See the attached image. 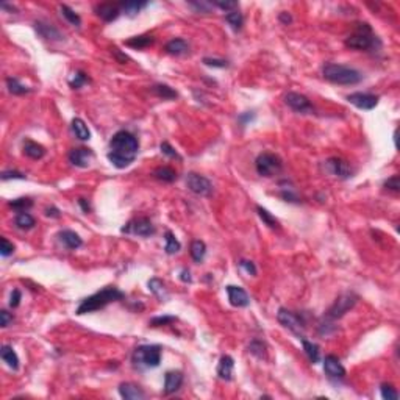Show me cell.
<instances>
[{
    "label": "cell",
    "mask_w": 400,
    "mask_h": 400,
    "mask_svg": "<svg viewBox=\"0 0 400 400\" xmlns=\"http://www.w3.org/2000/svg\"><path fill=\"white\" fill-rule=\"evenodd\" d=\"M121 232L149 238V236L155 235V225L152 224V221H150L149 217H136V219H132V221H128L127 225L122 227Z\"/></svg>",
    "instance_id": "9"
},
{
    "label": "cell",
    "mask_w": 400,
    "mask_h": 400,
    "mask_svg": "<svg viewBox=\"0 0 400 400\" xmlns=\"http://www.w3.org/2000/svg\"><path fill=\"white\" fill-rule=\"evenodd\" d=\"M21 299H22V294L19 289H14V291L11 293V297H9V306L11 308H17L19 303H21Z\"/></svg>",
    "instance_id": "54"
},
{
    "label": "cell",
    "mask_w": 400,
    "mask_h": 400,
    "mask_svg": "<svg viewBox=\"0 0 400 400\" xmlns=\"http://www.w3.org/2000/svg\"><path fill=\"white\" fill-rule=\"evenodd\" d=\"M225 22L232 27L233 32H239V30L243 28L244 17H243L241 13H239V9H235V11H230V13L225 14Z\"/></svg>",
    "instance_id": "37"
},
{
    "label": "cell",
    "mask_w": 400,
    "mask_h": 400,
    "mask_svg": "<svg viewBox=\"0 0 400 400\" xmlns=\"http://www.w3.org/2000/svg\"><path fill=\"white\" fill-rule=\"evenodd\" d=\"M325 166L328 169V172H332L335 177L338 178H349L352 175V171H350V166L344 161V159L338 158V156H333V158H328L325 161Z\"/></svg>",
    "instance_id": "14"
},
{
    "label": "cell",
    "mask_w": 400,
    "mask_h": 400,
    "mask_svg": "<svg viewBox=\"0 0 400 400\" xmlns=\"http://www.w3.org/2000/svg\"><path fill=\"white\" fill-rule=\"evenodd\" d=\"M277 319H278V322L282 324L285 328H288L291 333H294L296 336H299V339L303 338L305 322L296 313L289 311V309H286V308H280L278 313H277Z\"/></svg>",
    "instance_id": "8"
},
{
    "label": "cell",
    "mask_w": 400,
    "mask_h": 400,
    "mask_svg": "<svg viewBox=\"0 0 400 400\" xmlns=\"http://www.w3.org/2000/svg\"><path fill=\"white\" fill-rule=\"evenodd\" d=\"M6 86H8V91L14 94V96H24L27 93L32 91V88H28L25 85H22L21 82H19L17 78L14 77H8L6 78Z\"/></svg>",
    "instance_id": "33"
},
{
    "label": "cell",
    "mask_w": 400,
    "mask_h": 400,
    "mask_svg": "<svg viewBox=\"0 0 400 400\" xmlns=\"http://www.w3.org/2000/svg\"><path fill=\"white\" fill-rule=\"evenodd\" d=\"M280 197H282L285 202H289V203H299L300 202L299 196L293 191L291 188H285L283 191H280Z\"/></svg>",
    "instance_id": "47"
},
{
    "label": "cell",
    "mask_w": 400,
    "mask_h": 400,
    "mask_svg": "<svg viewBox=\"0 0 400 400\" xmlns=\"http://www.w3.org/2000/svg\"><path fill=\"white\" fill-rule=\"evenodd\" d=\"M152 93L159 97V99H163V100H174L178 97V94L174 91V89L171 86H167V85H163V83H156L152 86Z\"/></svg>",
    "instance_id": "29"
},
{
    "label": "cell",
    "mask_w": 400,
    "mask_h": 400,
    "mask_svg": "<svg viewBox=\"0 0 400 400\" xmlns=\"http://www.w3.org/2000/svg\"><path fill=\"white\" fill-rule=\"evenodd\" d=\"M225 289H227V294H228L230 303H232L233 306H238V308L249 306V303H250V297H249V294L244 291V289H243L241 286L228 285Z\"/></svg>",
    "instance_id": "15"
},
{
    "label": "cell",
    "mask_w": 400,
    "mask_h": 400,
    "mask_svg": "<svg viewBox=\"0 0 400 400\" xmlns=\"http://www.w3.org/2000/svg\"><path fill=\"white\" fill-rule=\"evenodd\" d=\"M71 127H72L74 135L80 139V141H88V139H91V132H89V128L85 124L83 119H80V117L72 119Z\"/></svg>",
    "instance_id": "26"
},
{
    "label": "cell",
    "mask_w": 400,
    "mask_h": 400,
    "mask_svg": "<svg viewBox=\"0 0 400 400\" xmlns=\"http://www.w3.org/2000/svg\"><path fill=\"white\" fill-rule=\"evenodd\" d=\"M77 203L80 205V208H82L85 213H89V211H91V205H89V202H88L86 199H78V200H77Z\"/></svg>",
    "instance_id": "59"
},
{
    "label": "cell",
    "mask_w": 400,
    "mask_h": 400,
    "mask_svg": "<svg viewBox=\"0 0 400 400\" xmlns=\"http://www.w3.org/2000/svg\"><path fill=\"white\" fill-rule=\"evenodd\" d=\"M11 322H13V316L9 314L6 309H2V311H0V325L5 328V327H8L9 324H11Z\"/></svg>",
    "instance_id": "55"
},
{
    "label": "cell",
    "mask_w": 400,
    "mask_h": 400,
    "mask_svg": "<svg viewBox=\"0 0 400 400\" xmlns=\"http://www.w3.org/2000/svg\"><path fill=\"white\" fill-rule=\"evenodd\" d=\"M59 11H61L63 17L71 25H74V27H80V25H82V19H80V16L74 11L72 8H69L67 5H61V6H59Z\"/></svg>",
    "instance_id": "41"
},
{
    "label": "cell",
    "mask_w": 400,
    "mask_h": 400,
    "mask_svg": "<svg viewBox=\"0 0 400 400\" xmlns=\"http://www.w3.org/2000/svg\"><path fill=\"white\" fill-rule=\"evenodd\" d=\"M233 367H235V361L230 355H224L221 359H219L217 364V375L224 382H230L233 378Z\"/></svg>",
    "instance_id": "22"
},
{
    "label": "cell",
    "mask_w": 400,
    "mask_h": 400,
    "mask_svg": "<svg viewBox=\"0 0 400 400\" xmlns=\"http://www.w3.org/2000/svg\"><path fill=\"white\" fill-rule=\"evenodd\" d=\"M186 186L191 193L202 197H208L213 194V183L206 177L196 172H189L186 175Z\"/></svg>",
    "instance_id": "10"
},
{
    "label": "cell",
    "mask_w": 400,
    "mask_h": 400,
    "mask_svg": "<svg viewBox=\"0 0 400 400\" xmlns=\"http://www.w3.org/2000/svg\"><path fill=\"white\" fill-rule=\"evenodd\" d=\"M24 155L32 158V159H41L46 155V149L41 144L27 139V141L24 143Z\"/></svg>",
    "instance_id": "25"
},
{
    "label": "cell",
    "mask_w": 400,
    "mask_h": 400,
    "mask_svg": "<svg viewBox=\"0 0 400 400\" xmlns=\"http://www.w3.org/2000/svg\"><path fill=\"white\" fill-rule=\"evenodd\" d=\"M213 6H217L219 9H222L225 13H230V11H235V9L239 8V3L235 2V0H217V2H213Z\"/></svg>",
    "instance_id": "46"
},
{
    "label": "cell",
    "mask_w": 400,
    "mask_h": 400,
    "mask_svg": "<svg viewBox=\"0 0 400 400\" xmlns=\"http://www.w3.org/2000/svg\"><path fill=\"white\" fill-rule=\"evenodd\" d=\"M46 216H49V217H59V209L55 208V206L46 208Z\"/></svg>",
    "instance_id": "61"
},
{
    "label": "cell",
    "mask_w": 400,
    "mask_h": 400,
    "mask_svg": "<svg viewBox=\"0 0 400 400\" xmlns=\"http://www.w3.org/2000/svg\"><path fill=\"white\" fill-rule=\"evenodd\" d=\"M256 213H258V216H259V219H261V221L269 227V228H272V230H278L280 228V222L277 221V219L267 211L266 208H263V206H256Z\"/></svg>",
    "instance_id": "39"
},
{
    "label": "cell",
    "mask_w": 400,
    "mask_h": 400,
    "mask_svg": "<svg viewBox=\"0 0 400 400\" xmlns=\"http://www.w3.org/2000/svg\"><path fill=\"white\" fill-rule=\"evenodd\" d=\"M385 189H389V191H394V193H399L400 191V178L399 175H393L389 177L386 182H385Z\"/></svg>",
    "instance_id": "50"
},
{
    "label": "cell",
    "mask_w": 400,
    "mask_h": 400,
    "mask_svg": "<svg viewBox=\"0 0 400 400\" xmlns=\"http://www.w3.org/2000/svg\"><path fill=\"white\" fill-rule=\"evenodd\" d=\"M164 239H166V253L167 255H175L180 252V249H182V244H180V241L175 238V235L171 232V230H167V232L164 233Z\"/></svg>",
    "instance_id": "35"
},
{
    "label": "cell",
    "mask_w": 400,
    "mask_h": 400,
    "mask_svg": "<svg viewBox=\"0 0 400 400\" xmlns=\"http://www.w3.org/2000/svg\"><path fill=\"white\" fill-rule=\"evenodd\" d=\"M302 341V346H303V350H305V353L308 356V359L311 361L313 364L319 363L321 361V350H319V346L311 343V341H306L305 338L300 339Z\"/></svg>",
    "instance_id": "28"
},
{
    "label": "cell",
    "mask_w": 400,
    "mask_h": 400,
    "mask_svg": "<svg viewBox=\"0 0 400 400\" xmlns=\"http://www.w3.org/2000/svg\"><path fill=\"white\" fill-rule=\"evenodd\" d=\"M347 102L364 111H371L378 105V97L369 93H353L347 96Z\"/></svg>",
    "instance_id": "12"
},
{
    "label": "cell",
    "mask_w": 400,
    "mask_h": 400,
    "mask_svg": "<svg viewBox=\"0 0 400 400\" xmlns=\"http://www.w3.org/2000/svg\"><path fill=\"white\" fill-rule=\"evenodd\" d=\"M177 321L175 316H156L153 319H150V325L152 327H163V325H171Z\"/></svg>",
    "instance_id": "45"
},
{
    "label": "cell",
    "mask_w": 400,
    "mask_h": 400,
    "mask_svg": "<svg viewBox=\"0 0 400 400\" xmlns=\"http://www.w3.org/2000/svg\"><path fill=\"white\" fill-rule=\"evenodd\" d=\"M285 103L293 109V111L299 113V114H313L314 108L311 105V102L308 100V97H305L303 94L299 93H288L285 96Z\"/></svg>",
    "instance_id": "11"
},
{
    "label": "cell",
    "mask_w": 400,
    "mask_h": 400,
    "mask_svg": "<svg viewBox=\"0 0 400 400\" xmlns=\"http://www.w3.org/2000/svg\"><path fill=\"white\" fill-rule=\"evenodd\" d=\"M203 64L209 67H219V69L228 67L227 59H217V58H203Z\"/></svg>",
    "instance_id": "51"
},
{
    "label": "cell",
    "mask_w": 400,
    "mask_h": 400,
    "mask_svg": "<svg viewBox=\"0 0 400 400\" xmlns=\"http://www.w3.org/2000/svg\"><path fill=\"white\" fill-rule=\"evenodd\" d=\"M253 119H255V113H252V111L249 113V111H247V113H243L241 116H239V117H238V121H239V124H241L243 127H246L249 122H252Z\"/></svg>",
    "instance_id": "56"
},
{
    "label": "cell",
    "mask_w": 400,
    "mask_h": 400,
    "mask_svg": "<svg viewBox=\"0 0 400 400\" xmlns=\"http://www.w3.org/2000/svg\"><path fill=\"white\" fill-rule=\"evenodd\" d=\"M346 46L353 50H372L380 46V41L369 24H358L356 32L346 39Z\"/></svg>",
    "instance_id": "4"
},
{
    "label": "cell",
    "mask_w": 400,
    "mask_h": 400,
    "mask_svg": "<svg viewBox=\"0 0 400 400\" xmlns=\"http://www.w3.org/2000/svg\"><path fill=\"white\" fill-rule=\"evenodd\" d=\"M358 302V296L355 293H344L339 296L333 305L328 308L327 311V319H332V321H336V319H341L347 311H350Z\"/></svg>",
    "instance_id": "7"
},
{
    "label": "cell",
    "mask_w": 400,
    "mask_h": 400,
    "mask_svg": "<svg viewBox=\"0 0 400 400\" xmlns=\"http://www.w3.org/2000/svg\"><path fill=\"white\" fill-rule=\"evenodd\" d=\"M96 14L105 22H113L121 14V6L113 3H100L96 6Z\"/></svg>",
    "instance_id": "19"
},
{
    "label": "cell",
    "mask_w": 400,
    "mask_h": 400,
    "mask_svg": "<svg viewBox=\"0 0 400 400\" xmlns=\"http://www.w3.org/2000/svg\"><path fill=\"white\" fill-rule=\"evenodd\" d=\"M324 371L330 378H344L346 369L339 361V358L335 355H327L324 358Z\"/></svg>",
    "instance_id": "16"
},
{
    "label": "cell",
    "mask_w": 400,
    "mask_h": 400,
    "mask_svg": "<svg viewBox=\"0 0 400 400\" xmlns=\"http://www.w3.org/2000/svg\"><path fill=\"white\" fill-rule=\"evenodd\" d=\"M13 252H14L13 243H9L6 238L0 239V255H2V256H9Z\"/></svg>",
    "instance_id": "48"
},
{
    "label": "cell",
    "mask_w": 400,
    "mask_h": 400,
    "mask_svg": "<svg viewBox=\"0 0 400 400\" xmlns=\"http://www.w3.org/2000/svg\"><path fill=\"white\" fill-rule=\"evenodd\" d=\"M14 224L17 228H21V230H30V228H33L36 225V221H35V217L27 213V211H22V213H17L16 217H14Z\"/></svg>",
    "instance_id": "31"
},
{
    "label": "cell",
    "mask_w": 400,
    "mask_h": 400,
    "mask_svg": "<svg viewBox=\"0 0 400 400\" xmlns=\"http://www.w3.org/2000/svg\"><path fill=\"white\" fill-rule=\"evenodd\" d=\"M139 150V143L127 130H121L113 135L111 141H109V150H108V159L114 167L117 169H125L132 164Z\"/></svg>",
    "instance_id": "1"
},
{
    "label": "cell",
    "mask_w": 400,
    "mask_h": 400,
    "mask_svg": "<svg viewBox=\"0 0 400 400\" xmlns=\"http://www.w3.org/2000/svg\"><path fill=\"white\" fill-rule=\"evenodd\" d=\"M0 8H3V9H8V11H17L16 9V6H13V5H8V3H0Z\"/></svg>",
    "instance_id": "62"
},
{
    "label": "cell",
    "mask_w": 400,
    "mask_h": 400,
    "mask_svg": "<svg viewBox=\"0 0 400 400\" xmlns=\"http://www.w3.org/2000/svg\"><path fill=\"white\" fill-rule=\"evenodd\" d=\"M180 280L185 283H191L193 278H191V274H189L188 269H182V272H180Z\"/></svg>",
    "instance_id": "60"
},
{
    "label": "cell",
    "mask_w": 400,
    "mask_h": 400,
    "mask_svg": "<svg viewBox=\"0 0 400 400\" xmlns=\"http://www.w3.org/2000/svg\"><path fill=\"white\" fill-rule=\"evenodd\" d=\"M147 6V2H138V0H130V2H122L121 3V9L130 17H135L139 14L143 8Z\"/></svg>",
    "instance_id": "32"
},
{
    "label": "cell",
    "mask_w": 400,
    "mask_h": 400,
    "mask_svg": "<svg viewBox=\"0 0 400 400\" xmlns=\"http://www.w3.org/2000/svg\"><path fill=\"white\" fill-rule=\"evenodd\" d=\"M239 267L244 269L249 275H252V277L256 275V266L253 264V261H249V259H241V261H239Z\"/></svg>",
    "instance_id": "52"
},
{
    "label": "cell",
    "mask_w": 400,
    "mask_h": 400,
    "mask_svg": "<svg viewBox=\"0 0 400 400\" xmlns=\"http://www.w3.org/2000/svg\"><path fill=\"white\" fill-rule=\"evenodd\" d=\"M119 394H121V397L125 399V400H141V399L146 397L141 386H138L135 383H130V382H125V383L119 385Z\"/></svg>",
    "instance_id": "20"
},
{
    "label": "cell",
    "mask_w": 400,
    "mask_h": 400,
    "mask_svg": "<svg viewBox=\"0 0 400 400\" xmlns=\"http://www.w3.org/2000/svg\"><path fill=\"white\" fill-rule=\"evenodd\" d=\"M380 394L385 400H397L399 399V393L396 391V388L393 385H388V383H383L380 386Z\"/></svg>",
    "instance_id": "44"
},
{
    "label": "cell",
    "mask_w": 400,
    "mask_h": 400,
    "mask_svg": "<svg viewBox=\"0 0 400 400\" xmlns=\"http://www.w3.org/2000/svg\"><path fill=\"white\" fill-rule=\"evenodd\" d=\"M125 299V294L116 286H106L103 289H100L96 294L89 296L82 300V303L77 308V314H86V313H93L97 309H102L106 305L117 302V300Z\"/></svg>",
    "instance_id": "2"
},
{
    "label": "cell",
    "mask_w": 400,
    "mask_h": 400,
    "mask_svg": "<svg viewBox=\"0 0 400 400\" xmlns=\"http://www.w3.org/2000/svg\"><path fill=\"white\" fill-rule=\"evenodd\" d=\"M153 177L159 182H164V183H172L177 180V172L174 171L172 167H167V166H163V167H156L153 171Z\"/></svg>",
    "instance_id": "30"
},
{
    "label": "cell",
    "mask_w": 400,
    "mask_h": 400,
    "mask_svg": "<svg viewBox=\"0 0 400 400\" xmlns=\"http://www.w3.org/2000/svg\"><path fill=\"white\" fill-rule=\"evenodd\" d=\"M149 291L152 293L156 299L159 300H167L169 299V293H167V289H166V285L163 283V280H159V278H152V280H149Z\"/></svg>",
    "instance_id": "24"
},
{
    "label": "cell",
    "mask_w": 400,
    "mask_h": 400,
    "mask_svg": "<svg viewBox=\"0 0 400 400\" xmlns=\"http://www.w3.org/2000/svg\"><path fill=\"white\" fill-rule=\"evenodd\" d=\"M94 158V152L91 149H86V147H78V149H72L71 152H69V161H71L75 167H88L91 164Z\"/></svg>",
    "instance_id": "13"
},
{
    "label": "cell",
    "mask_w": 400,
    "mask_h": 400,
    "mask_svg": "<svg viewBox=\"0 0 400 400\" xmlns=\"http://www.w3.org/2000/svg\"><path fill=\"white\" fill-rule=\"evenodd\" d=\"M196 13H203L208 14L213 8V2H205V0H197V2H188Z\"/></svg>",
    "instance_id": "43"
},
{
    "label": "cell",
    "mask_w": 400,
    "mask_h": 400,
    "mask_svg": "<svg viewBox=\"0 0 400 400\" xmlns=\"http://www.w3.org/2000/svg\"><path fill=\"white\" fill-rule=\"evenodd\" d=\"M11 178L24 180L25 175H24L22 172H19V171H3V172H2V180H3V182H6V180H11Z\"/></svg>",
    "instance_id": "53"
},
{
    "label": "cell",
    "mask_w": 400,
    "mask_h": 400,
    "mask_svg": "<svg viewBox=\"0 0 400 400\" xmlns=\"http://www.w3.org/2000/svg\"><path fill=\"white\" fill-rule=\"evenodd\" d=\"M113 55L119 59V63H122V64H125V61H128V56L119 52V49H116V47H113Z\"/></svg>",
    "instance_id": "58"
},
{
    "label": "cell",
    "mask_w": 400,
    "mask_h": 400,
    "mask_svg": "<svg viewBox=\"0 0 400 400\" xmlns=\"http://www.w3.org/2000/svg\"><path fill=\"white\" fill-rule=\"evenodd\" d=\"M8 206L13 208L17 213H22V211H27V209L33 206V200L28 199V197H19V199L11 200V202L8 203Z\"/></svg>",
    "instance_id": "40"
},
{
    "label": "cell",
    "mask_w": 400,
    "mask_h": 400,
    "mask_svg": "<svg viewBox=\"0 0 400 400\" xmlns=\"http://www.w3.org/2000/svg\"><path fill=\"white\" fill-rule=\"evenodd\" d=\"M278 19H280V22L282 24H285V25H289L293 22V16L289 14V13H286V11H283V13H280V16H278Z\"/></svg>",
    "instance_id": "57"
},
{
    "label": "cell",
    "mask_w": 400,
    "mask_h": 400,
    "mask_svg": "<svg viewBox=\"0 0 400 400\" xmlns=\"http://www.w3.org/2000/svg\"><path fill=\"white\" fill-rule=\"evenodd\" d=\"M322 75L330 83L343 85V86L356 85L363 80V74L356 71V69L343 66V64H335V63L325 64L322 67Z\"/></svg>",
    "instance_id": "3"
},
{
    "label": "cell",
    "mask_w": 400,
    "mask_h": 400,
    "mask_svg": "<svg viewBox=\"0 0 400 400\" xmlns=\"http://www.w3.org/2000/svg\"><path fill=\"white\" fill-rule=\"evenodd\" d=\"M58 239H59V243L69 250H77L78 247L83 246V241H82V238H80V235L72 232V230H61V232L58 233Z\"/></svg>",
    "instance_id": "21"
},
{
    "label": "cell",
    "mask_w": 400,
    "mask_h": 400,
    "mask_svg": "<svg viewBox=\"0 0 400 400\" xmlns=\"http://www.w3.org/2000/svg\"><path fill=\"white\" fill-rule=\"evenodd\" d=\"M132 361L139 369H153L161 363V347L155 344L139 346L132 356Z\"/></svg>",
    "instance_id": "5"
},
{
    "label": "cell",
    "mask_w": 400,
    "mask_h": 400,
    "mask_svg": "<svg viewBox=\"0 0 400 400\" xmlns=\"http://www.w3.org/2000/svg\"><path fill=\"white\" fill-rule=\"evenodd\" d=\"M164 50L169 55L180 56V55H185V53L189 52V44L182 38H174L164 46Z\"/></svg>",
    "instance_id": "23"
},
{
    "label": "cell",
    "mask_w": 400,
    "mask_h": 400,
    "mask_svg": "<svg viewBox=\"0 0 400 400\" xmlns=\"http://www.w3.org/2000/svg\"><path fill=\"white\" fill-rule=\"evenodd\" d=\"M88 82H89V77L83 71H77L74 74V77L69 80V85H71L72 89H80L83 85H86Z\"/></svg>",
    "instance_id": "42"
},
{
    "label": "cell",
    "mask_w": 400,
    "mask_h": 400,
    "mask_svg": "<svg viewBox=\"0 0 400 400\" xmlns=\"http://www.w3.org/2000/svg\"><path fill=\"white\" fill-rule=\"evenodd\" d=\"M183 385V374L180 371H169L164 375V394H174L177 393Z\"/></svg>",
    "instance_id": "17"
},
{
    "label": "cell",
    "mask_w": 400,
    "mask_h": 400,
    "mask_svg": "<svg viewBox=\"0 0 400 400\" xmlns=\"http://www.w3.org/2000/svg\"><path fill=\"white\" fill-rule=\"evenodd\" d=\"M159 149H161V153L169 156V158H175V159H182V156L178 155L177 150L169 144V143H161V146H159Z\"/></svg>",
    "instance_id": "49"
},
{
    "label": "cell",
    "mask_w": 400,
    "mask_h": 400,
    "mask_svg": "<svg viewBox=\"0 0 400 400\" xmlns=\"http://www.w3.org/2000/svg\"><path fill=\"white\" fill-rule=\"evenodd\" d=\"M35 28H36V32H38L39 36L44 38V39H49V41H63V38H64L52 24H47V22H43V21H36Z\"/></svg>",
    "instance_id": "18"
},
{
    "label": "cell",
    "mask_w": 400,
    "mask_h": 400,
    "mask_svg": "<svg viewBox=\"0 0 400 400\" xmlns=\"http://www.w3.org/2000/svg\"><path fill=\"white\" fill-rule=\"evenodd\" d=\"M205 255H206V246L203 241H200V239H196V241L191 243V256L196 263H202L205 259Z\"/></svg>",
    "instance_id": "38"
},
{
    "label": "cell",
    "mask_w": 400,
    "mask_h": 400,
    "mask_svg": "<svg viewBox=\"0 0 400 400\" xmlns=\"http://www.w3.org/2000/svg\"><path fill=\"white\" fill-rule=\"evenodd\" d=\"M249 353H252L258 359H267V347L263 341L253 339V341L249 344Z\"/></svg>",
    "instance_id": "36"
},
{
    "label": "cell",
    "mask_w": 400,
    "mask_h": 400,
    "mask_svg": "<svg viewBox=\"0 0 400 400\" xmlns=\"http://www.w3.org/2000/svg\"><path fill=\"white\" fill-rule=\"evenodd\" d=\"M153 43V38L149 36V35H141V36H133L125 41V46L127 47H132V49H146L149 47L150 44Z\"/></svg>",
    "instance_id": "34"
},
{
    "label": "cell",
    "mask_w": 400,
    "mask_h": 400,
    "mask_svg": "<svg viewBox=\"0 0 400 400\" xmlns=\"http://www.w3.org/2000/svg\"><path fill=\"white\" fill-rule=\"evenodd\" d=\"M255 167H256L258 175H261V177H274V175H277L280 171H282L283 163H282V159H280L275 153L264 152V153H259L258 155L256 161H255Z\"/></svg>",
    "instance_id": "6"
},
{
    "label": "cell",
    "mask_w": 400,
    "mask_h": 400,
    "mask_svg": "<svg viewBox=\"0 0 400 400\" xmlns=\"http://www.w3.org/2000/svg\"><path fill=\"white\" fill-rule=\"evenodd\" d=\"M0 356H2L3 361L13 369V371H17L19 369V356L17 353L13 350V347L9 346H2L0 349Z\"/></svg>",
    "instance_id": "27"
}]
</instances>
